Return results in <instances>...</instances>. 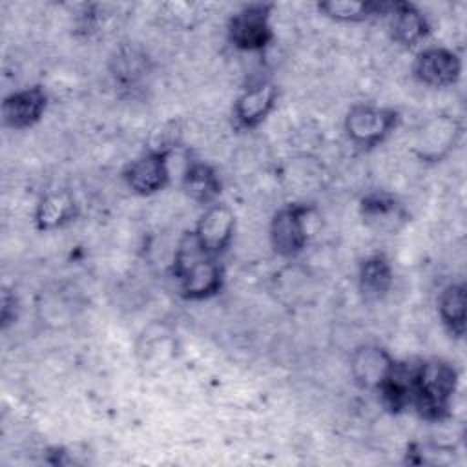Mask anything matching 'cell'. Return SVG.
<instances>
[{
    "label": "cell",
    "instance_id": "9a60e30c",
    "mask_svg": "<svg viewBox=\"0 0 467 467\" xmlns=\"http://www.w3.org/2000/svg\"><path fill=\"white\" fill-rule=\"evenodd\" d=\"M412 372H414V363L396 359L389 376L376 389L379 403L390 414H400V412H403L410 407V401H412Z\"/></svg>",
    "mask_w": 467,
    "mask_h": 467
},
{
    "label": "cell",
    "instance_id": "30bf717a",
    "mask_svg": "<svg viewBox=\"0 0 467 467\" xmlns=\"http://www.w3.org/2000/svg\"><path fill=\"white\" fill-rule=\"evenodd\" d=\"M277 86L268 80H261L244 88L235 99L232 108L234 124L239 130H254L266 120L277 104Z\"/></svg>",
    "mask_w": 467,
    "mask_h": 467
},
{
    "label": "cell",
    "instance_id": "2e32d148",
    "mask_svg": "<svg viewBox=\"0 0 467 467\" xmlns=\"http://www.w3.org/2000/svg\"><path fill=\"white\" fill-rule=\"evenodd\" d=\"M78 215V204L66 190H55L46 193L35 210V226L40 232L62 228L75 221Z\"/></svg>",
    "mask_w": 467,
    "mask_h": 467
},
{
    "label": "cell",
    "instance_id": "277c9868",
    "mask_svg": "<svg viewBox=\"0 0 467 467\" xmlns=\"http://www.w3.org/2000/svg\"><path fill=\"white\" fill-rule=\"evenodd\" d=\"M400 119V111L394 108L356 104L348 109L343 126L352 144L361 150H372L390 137Z\"/></svg>",
    "mask_w": 467,
    "mask_h": 467
},
{
    "label": "cell",
    "instance_id": "8fae6325",
    "mask_svg": "<svg viewBox=\"0 0 467 467\" xmlns=\"http://www.w3.org/2000/svg\"><path fill=\"white\" fill-rule=\"evenodd\" d=\"M47 108V93L42 86H27L9 93L2 100V120L11 130H27L40 122Z\"/></svg>",
    "mask_w": 467,
    "mask_h": 467
},
{
    "label": "cell",
    "instance_id": "ffe728a7",
    "mask_svg": "<svg viewBox=\"0 0 467 467\" xmlns=\"http://www.w3.org/2000/svg\"><path fill=\"white\" fill-rule=\"evenodd\" d=\"M389 2L370 0H325L317 4V11L337 22H365L385 16Z\"/></svg>",
    "mask_w": 467,
    "mask_h": 467
},
{
    "label": "cell",
    "instance_id": "ba28073f",
    "mask_svg": "<svg viewBox=\"0 0 467 467\" xmlns=\"http://www.w3.org/2000/svg\"><path fill=\"white\" fill-rule=\"evenodd\" d=\"M462 57L449 47L431 46L421 49L412 64L414 78L429 88L454 86L462 77Z\"/></svg>",
    "mask_w": 467,
    "mask_h": 467
},
{
    "label": "cell",
    "instance_id": "7c38bea8",
    "mask_svg": "<svg viewBox=\"0 0 467 467\" xmlns=\"http://www.w3.org/2000/svg\"><path fill=\"white\" fill-rule=\"evenodd\" d=\"M396 359L379 345L365 343L350 354V374L354 383L363 390H376L389 376Z\"/></svg>",
    "mask_w": 467,
    "mask_h": 467
},
{
    "label": "cell",
    "instance_id": "5b68a950",
    "mask_svg": "<svg viewBox=\"0 0 467 467\" xmlns=\"http://www.w3.org/2000/svg\"><path fill=\"white\" fill-rule=\"evenodd\" d=\"M312 206L290 202L281 206L270 221V244L285 259L297 257L306 246V217Z\"/></svg>",
    "mask_w": 467,
    "mask_h": 467
},
{
    "label": "cell",
    "instance_id": "52a82bcc",
    "mask_svg": "<svg viewBox=\"0 0 467 467\" xmlns=\"http://www.w3.org/2000/svg\"><path fill=\"white\" fill-rule=\"evenodd\" d=\"M170 148H153L131 161L122 171L126 186L142 197L164 190L170 182Z\"/></svg>",
    "mask_w": 467,
    "mask_h": 467
},
{
    "label": "cell",
    "instance_id": "6da1fadb",
    "mask_svg": "<svg viewBox=\"0 0 467 467\" xmlns=\"http://www.w3.org/2000/svg\"><path fill=\"white\" fill-rule=\"evenodd\" d=\"M458 368L441 358L414 363L410 407L425 421H443L451 418L452 400L458 390Z\"/></svg>",
    "mask_w": 467,
    "mask_h": 467
},
{
    "label": "cell",
    "instance_id": "4fadbf2b",
    "mask_svg": "<svg viewBox=\"0 0 467 467\" xmlns=\"http://www.w3.org/2000/svg\"><path fill=\"white\" fill-rule=\"evenodd\" d=\"M385 16L389 18L390 38L403 47H412L431 35V24L427 16L412 2H389Z\"/></svg>",
    "mask_w": 467,
    "mask_h": 467
},
{
    "label": "cell",
    "instance_id": "e0dca14e",
    "mask_svg": "<svg viewBox=\"0 0 467 467\" xmlns=\"http://www.w3.org/2000/svg\"><path fill=\"white\" fill-rule=\"evenodd\" d=\"M394 283V270L390 261L381 255L374 254L361 261L358 270V288L365 301H379L383 299Z\"/></svg>",
    "mask_w": 467,
    "mask_h": 467
},
{
    "label": "cell",
    "instance_id": "7402d4cb",
    "mask_svg": "<svg viewBox=\"0 0 467 467\" xmlns=\"http://www.w3.org/2000/svg\"><path fill=\"white\" fill-rule=\"evenodd\" d=\"M0 319H2V328H7L11 323L16 319V310H18V301L15 294L9 290L2 292V301H0Z\"/></svg>",
    "mask_w": 467,
    "mask_h": 467
},
{
    "label": "cell",
    "instance_id": "8992f818",
    "mask_svg": "<svg viewBox=\"0 0 467 467\" xmlns=\"http://www.w3.org/2000/svg\"><path fill=\"white\" fill-rule=\"evenodd\" d=\"M463 135V126L454 115H434L427 120L416 139L414 153L421 162H441L458 146Z\"/></svg>",
    "mask_w": 467,
    "mask_h": 467
},
{
    "label": "cell",
    "instance_id": "5bb4252c",
    "mask_svg": "<svg viewBox=\"0 0 467 467\" xmlns=\"http://www.w3.org/2000/svg\"><path fill=\"white\" fill-rule=\"evenodd\" d=\"M359 212L363 223L383 234H396L409 223V212L405 206L392 195L387 193H368L361 199Z\"/></svg>",
    "mask_w": 467,
    "mask_h": 467
},
{
    "label": "cell",
    "instance_id": "7a4b0ae2",
    "mask_svg": "<svg viewBox=\"0 0 467 467\" xmlns=\"http://www.w3.org/2000/svg\"><path fill=\"white\" fill-rule=\"evenodd\" d=\"M171 272L179 281L181 297L186 301L210 299L217 296L224 285L221 263L199 246L192 230L184 232L177 244Z\"/></svg>",
    "mask_w": 467,
    "mask_h": 467
},
{
    "label": "cell",
    "instance_id": "ac0fdd59",
    "mask_svg": "<svg viewBox=\"0 0 467 467\" xmlns=\"http://www.w3.org/2000/svg\"><path fill=\"white\" fill-rule=\"evenodd\" d=\"M465 303L467 288L463 283H451L438 296V316L441 319V325L456 339H462L465 336Z\"/></svg>",
    "mask_w": 467,
    "mask_h": 467
},
{
    "label": "cell",
    "instance_id": "3957f363",
    "mask_svg": "<svg viewBox=\"0 0 467 467\" xmlns=\"http://www.w3.org/2000/svg\"><path fill=\"white\" fill-rule=\"evenodd\" d=\"M272 13L274 4L268 2H250L241 5L228 20V42L235 49L248 53L266 49L274 40Z\"/></svg>",
    "mask_w": 467,
    "mask_h": 467
},
{
    "label": "cell",
    "instance_id": "44dd1931",
    "mask_svg": "<svg viewBox=\"0 0 467 467\" xmlns=\"http://www.w3.org/2000/svg\"><path fill=\"white\" fill-rule=\"evenodd\" d=\"M111 75L120 88L137 86L148 75V60L133 47H122L115 51L111 58Z\"/></svg>",
    "mask_w": 467,
    "mask_h": 467
},
{
    "label": "cell",
    "instance_id": "d6986e66",
    "mask_svg": "<svg viewBox=\"0 0 467 467\" xmlns=\"http://www.w3.org/2000/svg\"><path fill=\"white\" fill-rule=\"evenodd\" d=\"M221 179L210 164L192 161L182 175V190L190 199L201 204H212L221 193Z\"/></svg>",
    "mask_w": 467,
    "mask_h": 467
},
{
    "label": "cell",
    "instance_id": "9c48e42d",
    "mask_svg": "<svg viewBox=\"0 0 467 467\" xmlns=\"http://www.w3.org/2000/svg\"><path fill=\"white\" fill-rule=\"evenodd\" d=\"M192 232L208 255L219 257L234 241L235 215L226 204H210Z\"/></svg>",
    "mask_w": 467,
    "mask_h": 467
}]
</instances>
